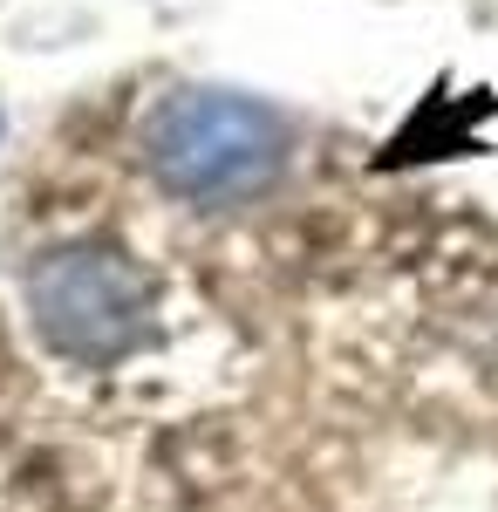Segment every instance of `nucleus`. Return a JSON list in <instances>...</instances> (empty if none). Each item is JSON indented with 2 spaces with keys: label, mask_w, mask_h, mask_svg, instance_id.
<instances>
[{
  "label": "nucleus",
  "mask_w": 498,
  "mask_h": 512,
  "mask_svg": "<svg viewBox=\"0 0 498 512\" xmlns=\"http://www.w3.org/2000/svg\"><path fill=\"white\" fill-rule=\"evenodd\" d=\"M144 158L164 192L192 205H232L267 185L287 158V123L232 89H178L144 123Z\"/></svg>",
  "instance_id": "nucleus-1"
},
{
  "label": "nucleus",
  "mask_w": 498,
  "mask_h": 512,
  "mask_svg": "<svg viewBox=\"0 0 498 512\" xmlns=\"http://www.w3.org/2000/svg\"><path fill=\"white\" fill-rule=\"evenodd\" d=\"M28 315H35L41 342L69 362H123L130 349H144L157 328V287L151 274L103 239H76L41 253L28 274Z\"/></svg>",
  "instance_id": "nucleus-2"
}]
</instances>
